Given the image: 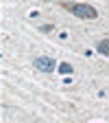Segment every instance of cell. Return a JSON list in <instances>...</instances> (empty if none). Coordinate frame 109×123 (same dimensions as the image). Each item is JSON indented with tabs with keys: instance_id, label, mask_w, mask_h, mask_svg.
I'll return each instance as SVG.
<instances>
[{
	"instance_id": "1",
	"label": "cell",
	"mask_w": 109,
	"mask_h": 123,
	"mask_svg": "<svg viewBox=\"0 0 109 123\" xmlns=\"http://www.w3.org/2000/svg\"><path fill=\"white\" fill-rule=\"evenodd\" d=\"M61 7L81 20H96L98 18V9L94 5H87V2H61Z\"/></svg>"
},
{
	"instance_id": "2",
	"label": "cell",
	"mask_w": 109,
	"mask_h": 123,
	"mask_svg": "<svg viewBox=\"0 0 109 123\" xmlns=\"http://www.w3.org/2000/svg\"><path fill=\"white\" fill-rule=\"evenodd\" d=\"M33 68L39 70V73H55V70H57V62H55L52 57L42 55V57H35V59H33Z\"/></svg>"
},
{
	"instance_id": "3",
	"label": "cell",
	"mask_w": 109,
	"mask_h": 123,
	"mask_svg": "<svg viewBox=\"0 0 109 123\" xmlns=\"http://www.w3.org/2000/svg\"><path fill=\"white\" fill-rule=\"evenodd\" d=\"M96 51H98L100 55L109 57V37H105V40H100V42L96 44Z\"/></svg>"
},
{
	"instance_id": "4",
	"label": "cell",
	"mask_w": 109,
	"mask_h": 123,
	"mask_svg": "<svg viewBox=\"0 0 109 123\" xmlns=\"http://www.w3.org/2000/svg\"><path fill=\"white\" fill-rule=\"evenodd\" d=\"M74 73V68L68 64V62H61V64H59V75H72Z\"/></svg>"
},
{
	"instance_id": "5",
	"label": "cell",
	"mask_w": 109,
	"mask_h": 123,
	"mask_svg": "<svg viewBox=\"0 0 109 123\" xmlns=\"http://www.w3.org/2000/svg\"><path fill=\"white\" fill-rule=\"evenodd\" d=\"M42 31H44V33H48V31H52V24H46V26H42Z\"/></svg>"
}]
</instances>
